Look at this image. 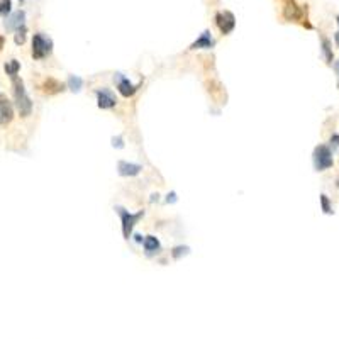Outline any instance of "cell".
I'll return each instance as SVG.
<instances>
[{
    "mask_svg": "<svg viewBox=\"0 0 339 339\" xmlns=\"http://www.w3.org/2000/svg\"><path fill=\"white\" fill-rule=\"evenodd\" d=\"M95 97H97V105L102 111H109V109H114L117 104V98H115L114 92L109 90V88H97L95 90Z\"/></svg>",
    "mask_w": 339,
    "mask_h": 339,
    "instance_id": "5",
    "label": "cell"
},
{
    "mask_svg": "<svg viewBox=\"0 0 339 339\" xmlns=\"http://www.w3.org/2000/svg\"><path fill=\"white\" fill-rule=\"evenodd\" d=\"M188 251H190V248H187V246H177V248H173V251H171V256H173L175 259H180L181 256L188 255Z\"/></svg>",
    "mask_w": 339,
    "mask_h": 339,
    "instance_id": "20",
    "label": "cell"
},
{
    "mask_svg": "<svg viewBox=\"0 0 339 339\" xmlns=\"http://www.w3.org/2000/svg\"><path fill=\"white\" fill-rule=\"evenodd\" d=\"M312 161H314V168L316 171H326L329 170L331 166L334 165V158H333V151L327 145H319L316 146L312 153Z\"/></svg>",
    "mask_w": 339,
    "mask_h": 339,
    "instance_id": "2",
    "label": "cell"
},
{
    "mask_svg": "<svg viewBox=\"0 0 339 339\" xmlns=\"http://www.w3.org/2000/svg\"><path fill=\"white\" fill-rule=\"evenodd\" d=\"M68 88H70L71 92H80L81 87H83V80H81L80 77H77V75H70L68 77Z\"/></svg>",
    "mask_w": 339,
    "mask_h": 339,
    "instance_id": "17",
    "label": "cell"
},
{
    "mask_svg": "<svg viewBox=\"0 0 339 339\" xmlns=\"http://www.w3.org/2000/svg\"><path fill=\"white\" fill-rule=\"evenodd\" d=\"M115 210H117V214L121 215L122 236H124V239H129L132 234L134 226L138 224L139 219H143V215H145V210H139V212H136V214H131V212L126 210V209H122V207H115Z\"/></svg>",
    "mask_w": 339,
    "mask_h": 339,
    "instance_id": "4",
    "label": "cell"
},
{
    "mask_svg": "<svg viewBox=\"0 0 339 339\" xmlns=\"http://www.w3.org/2000/svg\"><path fill=\"white\" fill-rule=\"evenodd\" d=\"M24 20H26V12H24V10H17V12H14L9 19H5V29L17 31L20 26H24Z\"/></svg>",
    "mask_w": 339,
    "mask_h": 339,
    "instance_id": "11",
    "label": "cell"
},
{
    "mask_svg": "<svg viewBox=\"0 0 339 339\" xmlns=\"http://www.w3.org/2000/svg\"><path fill=\"white\" fill-rule=\"evenodd\" d=\"M134 238H136V242H143V241H145V239H143V236H141V234H136Z\"/></svg>",
    "mask_w": 339,
    "mask_h": 339,
    "instance_id": "26",
    "label": "cell"
},
{
    "mask_svg": "<svg viewBox=\"0 0 339 339\" xmlns=\"http://www.w3.org/2000/svg\"><path fill=\"white\" fill-rule=\"evenodd\" d=\"M117 170L121 177H136V175L141 173L143 166L136 165V163H128V161H119L117 163Z\"/></svg>",
    "mask_w": 339,
    "mask_h": 339,
    "instance_id": "12",
    "label": "cell"
},
{
    "mask_svg": "<svg viewBox=\"0 0 339 339\" xmlns=\"http://www.w3.org/2000/svg\"><path fill=\"white\" fill-rule=\"evenodd\" d=\"M143 246H145V253L146 256H155L160 253V249H161V244H160L158 238H155V236H146L145 241H143Z\"/></svg>",
    "mask_w": 339,
    "mask_h": 339,
    "instance_id": "13",
    "label": "cell"
},
{
    "mask_svg": "<svg viewBox=\"0 0 339 339\" xmlns=\"http://www.w3.org/2000/svg\"><path fill=\"white\" fill-rule=\"evenodd\" d=\"M41 90L44 92V94L48 95H56L60 94V92L65 90V83H61V81H58L56 78H46V80L43 81V85H41Z\"/></svg>",
    "mask_w": 339,
    "mask_h": 339,
    "instance_id": "10",
    "label": "cell"
},
{
    "mask_svg": "<svg viewBox=\"0 0 339 339\" xmlns=\"http://www.w3.org/2000/svg\"><path fill=\"white\" fill-rule=\"evenodd\" d=\"M14 119V107L9 100L0 98V126L10 124Z\"/></svg>",
    "mask_w": 339,
    "mask_h": 339,
    "instance_id": "9",
    "label": "cell"
},
{
    "mask_svg": "<svg viewBox=\"0 0 339 339\" xmlns=\"http://www.w3.org/2000/svg\"><path fill=\"white\" fill-rule=\"evenodd\" d=\"M175 202H177V194L171 192V194L166 195V204H175Z\"/></svg>",
    "mask_w": 339,
    "mask_h": 339,
    "instance_id": "24",
    "label": "cell"
},
{
    "mask_svg": "<svg viewBox=\"0 0 339 339\" xmlns=\"http://www.w3.org/2000/svg\"><path fill=\"white\" fill-rule=\"evenodd\" d=\"M53 53V41L43 32H36L32 36V58L34 60H44Z\"/></svg>",
    "mask_w": 339,
    "mask_h": 339,
    "instance_id": "3",
    "label": "cell"
},
{
    "mask_svg": "<svg viewBox=\"0 0 339 339\" xmlns=\"http://www.w3.org/2000/svg\"><path fill=\"white\" fill-rule=\"evenodd\" d=\"M334 41H336V44L339 46V32H336V34H334Z\"/></svg>",
    "mask_w": 339,
    "mask_h": 339,
    "instance_id": "28",
    "label": "cell"
},
{
    "mask_svg": "<svg viewBox=\"0 0 339 339\" xmlns=\"http://www.w3.org/2000/svg\"><path fill=\"white\" fill-rule=\"evenodd\" d=\"M112 146H114V148H124V139H122L121 136L112 138Z\"/></svg>",
    "mask_w": 339,
    "mask_h": 339,
    "instance_id": "23",
    "label": "cell"
},
{
    "mask_svg": "<svg viewBox=\"0 0 339 339\" xmlns=\"http://www.w3.org/2000/svg\"><path fill=\"white\" fill-rule=\"evenodd\" d=\"M323 56L327 65H333V58H334L333 44H331V41L327 37H323Z\"/></svg>",
    "mask_w": 339,
    "mask_h": 339,
    "instance_id": "15",
    "label": "cell"
},
{
    "mask_svg": "<svg viewBox=\"0 0 339 339\" xmlns=\"http://www.w3.org/2000/svg\"><path fill=\"white\" fill-rule=\"evenodd\" d=\"M20 2H26V0H20Z\"/></svg>",
    "mask_w": 339,
    "mask_h": 339,
    "instance_id": "30",
    "label": "cell"
},
{
    "mask_svg": "<svg viewBox=\"0 0 339 339\" xmlns=\"http://www.w3.org/2000/svg\"><path fill=\"white\" fill-rule=\"evenodd\" d=\"M321 207H323V210H324V214H334V210H333V205H331V202H329V197L327 195H321Z\"/></svg>",
    "mask_w": 339,
    "mask_h": 339,
    "instance_id": "19",
    "label": "cell"
},
{
    "mask_svg": "<svg viewBox=\"0 0 339 339\" xmlns=\"http://www.w3.org/2000/svg\"><path fill=\"white\" fill-rule=\"evenodd\" d=\"M336 20H338V26H339V16L336 17Z\"/></svg>",
    "mask_w": 339,
    "mask_h": 339,
    "instance_id": "29",
    "label": "cell"
},
{
    "mask_svg": "<svg viewBox=\"0 0 339 339\" xmlns=\"http://www.w3.org/2000/svg\"><path fill=\"white\" fill-rule=\"evenodd\" d=\"M302 17V10L293 3V0H287L285 3V19L289 20H297Z\"/></svg>",
    "mask_w": 339,
    "mask_h": 339,
    "instance_id": "14",
    "label": "cell"
},
{
    "mask_svg": "<svg viewBox=\"0 0 339 339\" xmlns=\"http://www.w3.org/2000/svg\"><path fill=\"white\" fill-rule=\"evenodd\" d=\"M26 34H27V27H26V24H24V26H20L19 29L16 31V37H14L16 44H20V46H22V44L26 43Z\"/></svg>",
    "mask_w": 339,
    "mask_h": 339,
    "instance_id": "18",
    "label": "cell"
},
{
    "mask_svg": "<svg viewBox=\"0 0 339 339\" xmlns=\"http://www.w3.org/2000/svg\"><path fill=\"white\" fill-rule=\"evenodd\" d=\"M215 24L222 34H231L236 27V19L229 10H224V12L215 14Z\"/></svg>",
    "mask_w": 339,
    "mask_h": 339,
    "instance_id": "6",
    "label": "cell"
},
{
    "mask_svg": "<svg viewBox=\"0 0 339 339\" xmlns=\"http://www.w3.org/2000/svg\"><path fill=\"white\" fill-rule=\"evenodd\" d=\"M12 10V2L10 0H0V16L7 17Z\"/></svg>",
    "mask_w": 339,
    "mask_h": 339,
    "instance_id": "21",
    "label": "cell"
},
{
    "mask_svg": "<svg viewBox=\"0 0 339 339\" xmlns=\"http://www.w3.org/2000/svg\"><path fill=\"white\" fill-rule=\"evenodd\" d=\"M329 148H331V151H336V149L339 148V134H336V132H334V134L331 136V139H329Z\"/></svg>",
    "mask_w": 339,
    "mask_h": 339,
    "instance_id": "22",
    "label": "cell"
},
{
    "mask_svg": "<svg viewBox=\"0 0 339 339\" xmlns=\"http://www.w3.org/2000/svg\"><path fill=\"white\" fill-rule=\"evenodd\" d=\"M334 70H336V73L339 75V60L336 61V63H334Z\"/></svg>",
    "mask_w": 339,
    "mask_h": 339,
    "instance_id": "27",
    "label": "cell"
},
{
    "mask_svg": "<svg viewBox=\"0 0 339 339\" xmlns=\"http://www.w3.org/2000/svg\"><path fill=\"white\" fill-rule=\"evenodd\" d=\"M214 44H215V41L212 39L210 31H204V32L200 34V37L192 43L190 49H212Z\"/></svg>",
    "mask_w": 339,
    "mask_h": 339,
    "instance_id": "8",
    "label": "cell"
},
{
    "mask_svg": "<svg viewBox=\"0 0 339 339\" xmlns=\"http://www.w3.org/2000/svg\"><path fill=\"white\" fill-rule=\"evenodd\" d=\"M5 73L9 75L10 78H14V77H17V73H19V70H20V63L17 60H10V61H7L5 63Z\"/></svg>",
    "mask_w": 339,
    "mask_h": 339,
    "instance_id": "16",
    "label": "cell"
},
{
    "mask_svg": "<svg viewBox=\"0 0 339 339\" xmlns=\"http://www.w3.org/2000/svg\"><path fill=\"white\" fill-rule=\"evenodd\" d=\"M12 80V88H14V100H16V107L19 111L20 117H29L32 112V102H31L29 95L24 87V81L19 77L10 78Z\"/></svg>",
    "mask_w": 339,
    "mask_h": 339,
    "instance_id": "1",
    "label": "cell"
},
{
    "mask_svg": "<svg viewBox=\"0 0 339 339\" xmlns=\"http://www.w3.org/2000/svg\"><path fill=\"white\" fill-rule=\"evenodd\" d=\"M3 44H5V37H3V36H0V51L3 49Z\"/></svg>",
    "mask_w": 339,
    "mask_h": 339,
    "instance_id": "25",
    "label": "cell"
},
{
    "mask_svg": "<svg viewBox=\"0 0 339 339\" xmlns=\"http://www.w3.org/2000/svg\"><path fill=\"white\" fill-rule=\"evenodd\" d=\"M114 80H117V90H119V94H121L122 97H126V98L132 97V95H134L136 92L139 90V87L143 85V81H139V83H136V85L131 83V81H129L126 77H122L121 73L115 75Z\"/></svg>",
    "mask_w": 339,
    "mask_h": 339,
    "instance_id": "7",
    "label": "cell"
},
{
    "mask_svg": "<svg viewBox=\"0 0 339 339\" xmlns=\"http://www.w3.org/2000/svg\"><path fill=\"white\" fill-rule=\"evenodd\" d=\"M338 88H339V81H338Z\"/></svg>",
    "mask_w": 339,
    "mask_h": 339,
    "instance_id": "31",
    "label": "cell"
}]
</instances>
